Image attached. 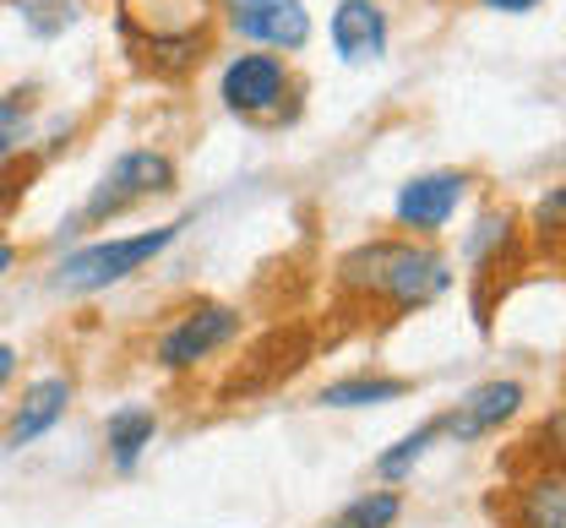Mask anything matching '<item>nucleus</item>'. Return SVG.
<instances>
[{"instance_id": "f257e3e1", "label": "nucleus", "mask_w": 566, "mask_h": 528, "mask_svg": "<svg viewBox=\"0 0 566 528\" xmlns=\"http://www.w3.org/2000/svg\"><path fill=\"white\" fill-rule=\"evenodd\" d=\"M115 33L142 76L180 82L218 50L223 22L218 0H115Z\"/></svg>"}, {"instance_id": "f03ea898", "label": "nucleus", "mask_w": 566, "mask_h": 528, "mask_svg": "<svg viewBox=\"0 0 566 528\" xmlns=\"http://www.w3.org/2000/svg\"><path fill=\"white\" fill-rule=\"evenodd\" d=\"M338 289L349 300L387 305L392 316H409V310H424L452 289V262L430 240L376 234V240L338 256Z\"/></svg>"}, {"instance_id": "7ed1b4c3", "label": "nucleus", "mask_w": 566, "mask_h": 528, "mask_svg": "<svg viewBox=\"0 0 566 528\" xmlns=\"http://www.w3.org/2000/svg\"><path fill=\"white\" fill-rule=\"evenodd\" d=\"M300 93L305 82L294 76L289 55H273V50H251V55H234L223 66V82H218V98L229 115L251 120V126H289L300 115Z\"/></svg>"}, {"instance_id": "20e7f679", "label": "nucleus", "mask_w": 566, "mask_h": 528, "mask_svg": "<svg viewBox=\"0 0 566 528\" xmlns=\"http://www.w3.org/2000/svg\"><path fill=\"white\" fill-rule=\"evenodd\" d=\"M180 224H158V229H142V234H126V240H98V245H82L71 251L66 262L55 267V289L61 295H98L120 278H132L137 267H147L153 256H164L175 245Z\"/></svg>"}, {"instance_id": "39448f33", "label": "nucleus", "mask_w": 566, "mask_h": 528, "mask_svg": "<svg viewBox=\"0 0 566 528\" xmlns=\"http://www.w3.org/2000/svg\"><path fill=\"white\" fill-rule=\"evenodd\" d=\"M180 186V169H175V158L158 148H132L120 152L109 169H104V180L93 186V197L82 202V213H76V224H104V219H120V213H132L137 202H153V197H169Z\"/></svg>"}, {"instance_id": "423d86ee", "label": "nucleus", "mask_w": 566, "mask_h": 528, "mask_svg": "<svg viewBox=\"0 0 566 528\" xmlns=\"http://www.w3.org/2000/svg\"><path fill=\"white\" fill-rule=\"evenodd\" d=\"M234 338H240V310L223 300H202V305H191V310H180V316L164 327L153 360H158L164 371H191V366H202L208 355H218L223 344H234Z\"/></svg>"}, {"instance_id": "0eeeda50", "label": "nucleus", "mask_w": 566, "mask_h": 528, "mask_svg": "<svg viewBox=\"0 0 566 528\" xmlns=\"http://www.w3.org/2000/svg\"><path fill=\"white\" fill-rule=\"evenodd\" d=\"M218 22L273 55H294L311 44V11L300 0H218Z\"/></svg>"}, {"instance_id": "6e6552de", "label": "nucleus", "mask_w": 566, "mask_h": 528, "mask_svg": "<svg viewBox=\"0 0 566 528\" xmlns=\"http://www.w3.org/2000/svg\"><path fill=\"white\" fill-rule=\"evenodd\" d=\"M463 191H469V175H463V169L415 175V180H403V191H398V202H392V224L403 229V234H415V240H430V234H441L447 219L458 213Z\"/></svg>"}, {"instance_id": "1a4fd4ad", "label": "nucleus", "mask_w": 566, "mask_h": 528, "mask_svg": "<svg viewBox=\"0 0 566 528\" xmlns=\"http://www.w3.org/2000/svg\"><path fill=\"white\" fill-rule=\"evenodd\" d=\"M523 409V381H480L469 398H458V409H447V414H436L441 420V436H458V442H474V436H491L501 431L512 414Z\"/></svg>"}, {"instance_id": "9d476101", "label": "nucleus", "mask_w": 566, "mask_h": 528, "mask_svg": "<svg viewBox=\"0 0 566 528\" xmlns=\"http://www.w3.org/2000/svg\"><path fill=\"white\" fill-rule=\"evenodd\" d=\"M71 392H76V381L61 377V371L44 377V381H33V387L17 398L11 420H6V447H28V442H39L44 431H55V425L66 420Z\"/></svg>"}, {"instance_id": "9b49d317", "label": "nucleus", "mask_w": 566, "mask_h": 528, "mask_svg": "<svg viewBox=\"0 0 566 528\" xmlns=\"http://www.w3.org/2000/svg\"><path fill=\"white\" fill-rule=\"evenodd\" d=\"M327 28H333V50L344 61H376L387 50V11L376 0H338Z\"/></svg>"}, {"instance_id": "f8f14e48", "label": "nucleus", "mask_w": 566, "mask_h": 528, "mask_svg": "<svg viewBox=\"0 0 566 528\" xmlns=\"http://www.w3.org/2000/svg\"><path fill=\"white\" fill-rule=\"evenodd\" d=\"M517 528H566V479L562 468H545L534 474L523 490H517V513H512Z\"/></svg>"}, {"instance_id": "ddd939ff", "label": "nucleus", "mask_w": 566, "mask_h": 528, "mask_svg": "<svg viewBox=\"0 0 566 528\" xmlns=\"http://www.w3.org/2000/svg\"><path fill=\"white\" fill-rule=\"evenodd\" d=\"M104 436H109V463L120 468V474H132L142 463V453L153 447V436H158V414L153 409H115L109 414V425H104Z\"/></svg>"}, {"instance_id": "4468645a", "label": "nucleus", "mask_w": 566, "mask_h": 528, "mask_svg": "<svg viewBox=\"0 0 566 528\" xmlns=\"http://www.w3.org/2000/svg\"><path fill=\"white\" fill-rule=\"evenodd\" d=\"M415 381L403 377H344V381H327L316 392L322 409H370V403H392V398H409Z\"/></svg>"}, {"instance_id": "2eb2a0df", "label": "nucleus", "mask_w": 566, "mask_h": 528, "mask_svg": "<svg viewBox=\"0 0 566 528\" xmlns=\"http://www.w3.org/2000/svg\"><path fill=\"white\" fill-rule=\"evenodd\" d=\"M33 115H39V87H33V82H22V87H6V93H0V163L28 148Z\"/></svg>"}, {"instance_id": "dca6fc26", "label": "nucleus", "mask_w": 566, "mask_h": 528, "mask_svg": "<svg viewBox=\"0 0 566 528\" xmlns=\"http://www.w3.org/2000/svg\"><path fill=\"white\" fill-rule=\"evenodd\" d=\"M403 518V496L398 490H365L333 518V528H392Z\"/></svg>"}, {"instance_id": "f3484780", "label": "nucleus", "mask_w": 566, "mask_h": 528, "mask_svg": "<svg viewBox=\"0 0 566 528\" xmlns=\"http://www.w3.org/2000/svg\"><path fill=\"white\" fill-rule=\"evenodd\" d=\"M436 442H441V420H424L420 431H409L398 447H387V453L376 457V474H381L387 485H398V479H403V474H409V468H415V463H420Z\"/></svg>"}, {"instance_id": "a211bd4d", "label": "nucleus", "mask_w": 566, "mask_h": 528, "mask_svg": "<svg viewBox=\"0 0 566 528\" xmlns=\"http://www.w3.org/2000/svg\"><path fill=\"white\" fill-rule=\"evenodd\" d=\"M17 11H22L33 39H61L71 22H82L87 0H17Z\"/></svg>"}, {"instance_id": "6ab92c4d", "label": "nucleus", "mask_w": 566, "mask_h": 528, "mask_svg": "<svg viewBox=\"0 0 566 528\" xmlns=\"http://www.w3.org/2000/svg\"><path fill=\"white\" fill-rule=\"evenodd\" d=\"M44 175V152H33V148H22L17 158H6L0 163V224L17 213V202L33 191V180Z\"/></svg>"}, {"instance_id": "aec40b11", "label": "nucleus", "mask_w": 566, "mask_h": 528, "mask_svg": "<svg viewBox=\"0 0 566 528\" xmlns=\"http://www.w3.org/2000/svg\"><path fill=\"white\" fill-rule=\"evenodd\" d=\"M562 213H566V191L562 186H551L539 202H534V224H528V234H534V245L551 256V262H562Z\"/></svg>"}, {"instance_id": "412c9836", "label": "nucleus", "mask_w": 566, "mask_h": 528, "mask_svg": "<svg viewBox=\"0 0 566 528\" xmlns=\"http://www.w3.org/2000/svg\"><path fill=\"white\" fill-rule=\"evenodd\" d=\"M485 11H512V17H523V11H534V6H545V0H480Z\"/></svg>"}, {"instance_id": "4be33fe9", "label": "nucleus", "mask_w": 566, "mask_h": 528, "mask_svg": "<svg viewBox=\"0 0 566 528\" xmlns=\"http://www.w3.org/2000/svg\"><path fill=\"white\" fill-rule=\"evenodd\" d=\"M11 377H17V349H11V344H0V387H6Z\"/></svg>"}, {"instance_id": "5701e85b", "label": "nucleus", "mask_w": 566, "mask_h": 528, "mask_svg": "<svg viewBox=\"0 0 566 528\" xmlns=\"http://www.w3.org/2000/svg\"><path fill=\"white\" fill-rule=\"evenodd\" d=\"M17 262H22V251H17L11 240H0V278H6V273H11Z\"/></svg>"}]
</instances>
